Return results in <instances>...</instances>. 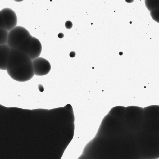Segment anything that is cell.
Here are the masks:
<instances>
[{
    "label": "cell",
    "instance_id": "1",
    "mask_svg": "<svg viewBox=\"0 0 159 159\" xmlns=\"http://www.w3.org/2000/svg\"><path fill=\"white\" fill-rule=\"evenodd\" d=\"M6 70L12 79L20 82L29 81L34 75L32 60L16 49H11Z\"/></svg>",
    "mask_w": 159,
    "mask_h": 159
},
{
    "label": "cell",
    "instance_id": "2",
    "mask_svg": "<svg viewBox=\"0 0 159 159\" xmlns=\"http://www.w3.org/2000/svg\"><path fill=\"white\" fill-rule=\"evenodd\" d=\"M136 135L141 159L159 158V134L141 129Z\"/></svg>",
    "mask_w": 159,
    "mask_h": 159
},
{
    "label": "cell",
    "instance_id": "3",
    "mask_svg": "<svg viewBox=\"0 0 159 159\" xmlns=\"http://www.w3.org/2000/svg\"><path fill=\"white\" fill-rule=\"evenodd\" d=\"M143 108L131 106L126 107L125 120L128 130L136 133L141 129L143 120Z\"/></svg>",
    "mask_w": 159,
    "mask_h": 159
},
{
    "label": "cell",
    "instance_id": "4",
    "mask_svg": "<svg viewBox=\"0 0 159 159\" xmlns=\"http://www.w3.org/2000/svg\"><path fill=\"white\" fill-rule=\"evenodd\" d=\"M143 120L141 129L159 134V105L148 106L143 108Z\"/></svg>",
    "mask_w": 159,
    "mask_h": 159
},
{
    "label": "cell",
    "instance_id": "5",
    "mask_svg": "<svg viewBox=\"0 0 159 159\" xmlns=\"http://www.w3.org/2000/svg\"><path fill=\"white\" fill-rule=\"evenodd\" d=\"M30 35L25 28L16 26L9 31L7 44L11 48L17 49Z\"/></svg>",
    "mask_w": 159,
    "mask_h": 159
},
{
    "label": "cell",
    "instance_id": "6",
    "mask_svg": "<svg viewBox=\"0 0 159 159\" xmlns=\"http://www.w3.org/2000/svg\"><path fill=\"white\" fill-rule=\"evenodd\" d=\"M0 28L9 31L16 26L17 18L12 9L5 8L0 11Z\"/></svg>",
    "mask_w": 159,
    "mask_h": 159
},
{
    "label": "cell",
    "instance_id": "7",
    "mask_svg": "<svg viewBox=\"0 0 159 159\" xmlns=\"http://www.w3.org/2000/svg\"><path fill=\"white\" fill-rule=\"evenodd\" d=\"M32 63L34 75L36 76L46 75L50 71V63L43 57H39L32 60Z\"/></svg>",
    "mask_w": 159,
    "mask_h": 159
},
{
    "label": "cell",
    "instance_id": "8",
    "mask_svg": "<svg viewBox=\"0 0 159 159\" xmlns=\"http://www.w3.org/2000/svg\"><path fill=\"white\" fill-rule=\"evenodd\" d=\"M42 50V45L39 40L36 37H33L31 45L28 55L33 60L39 57Z\"/></svg>",
    "mask_w": 159,
    "mask_h": 159
},
{
    "label": "cell",
    "instance_id": "9",
    "mask_svg": "<svg viewBox=\"0 0 159 159\" xmlns=\"http://www.w3.org/2000/svg\"><path fill=\"white\" fill-rule=\"evenodd\" d=\"M11 48L7 44L0 45V69L6 70Z\"/></svg>",
    "mask_w": 159,
    "mask_h": 159
},
{
    "label": "cell",
    "instance_id": "10",
    "mask_svg": "<svg viewBox=\"0 0 159 159\" xmlns=\"http://www.w3.org/2000/svg\"><path fill=\"white\" fill-rule=\"evenodd\" d=\"M144 2L146 8L149 11L159 7V0H145Z\"/></svg>",
    "mask_w": 159,
    "mask_h": 159
},
{
    "label": "cell",
    "instance_id": "11",
    "mask_svg": "<svg viewBox=\"0 0 159 159\" xmlns=\"http://www.w3.org/2000/svg\"><path fill=\"white\" fill-rule=\"evenodd\" d=\"M9 31L0 28V45L7 44Z\"/></svg>",
    "mask_w": 159,
    "mask_h": 159
},
{
    "label": "cell",
    "instance_id": "12",
    "mask_svg": "<svg viewBox=\"0 0 159 159\" xmlns=\"http://www.w3.org/2000/svg\"><path fill=\"white\" fill-rule=\"evenodd\" d=\"M150 14L153 20L159 23V7L150 11Z\"/></svg>",
    "mask_w": 159,
    "mask_h": 159
},
{
    "label": "cell",
    "instance_id": "13",
    "mask_svg": "<svg viewBox=\"0 0 159 159\" xmlns=\"http://www.w3.org/2000/svg\"><path fill=\"white\" fill-rule=\"evenodd\" d=\"M65 26L66 28L70 29L72 27L73 24L71 21L68 20L65 23Z\"/></svg>",
    "mask_w": 159,
    "mask_h": 159
},
{
    "label": "cell",
    "instance_id": "14",
    "mask_svg": "<svg viewBox=\"0 0 159 159\" xmlns=\"http://www.w3.org/2000/svg\"><path fill=\"white\" fill-rule=\"evenodd\" d=\"M38 87L39 90L40 92H42L44 91V88L43 86L41 84H39L38 85Z\"/></svg>",
    "mask_w": 159,
    "mask_h": 159
},
{
    "label": "cell",
    "instance_id": "15",
    "mask_svg": "<svg viewBox=\"0 0 159 159\" xmlns=\"http://www.w3.org/2000/svg\"><path fill=\"white\" fill-rule=\"evenodd\" d=\"M76 55L75 52L74 51H71L69 54V56L71 57H74Z\"/></svg>",
    "mask_w": 159,
    "mask_h": 159
},
{
    "label": "cell",
    "instance_id": "16",
    "mask_svg": "<svg viewBox=\"0 0 159 159\" xmlns=\"http://www.w3.org/2000/svg\"><path fill=\"white\" fill-rule=\"evenodd\" d=\"M58 36L59 38L61 39L64 37V34L62 33H60L58 34Z\"/></svg>",
    "mask_w": 159,
    "mask_h": 159
},
{
    "label": "cell",
    "instance_id": "17",
    "mask_svg": "<svg viewBox=\"0 0 159 159\" xmlns=\"http://www.w3.org/2000/svg\"><path fill=\"white\" fill-rule=\"evenodd\" d=\"M134 0H125V2L128 3H132Z\"/></svg>",
    "mask_w": 159,
    "mask_h": 159
},
{
    "label": "cell",
    "instance_id": "18",
    "mask_svg": "<svg viewBox=\"0 0 159 159\" xmlns=\"http://www.w3.org/2000/svg\"><path fill=\"white\" fill-rule=\"evenodd\" d=\"M14 1L17 2H22L24 0H14Z\"/></svg>",
    "mask_w": 159,
    "mask_h": 159
}]
</instances>
